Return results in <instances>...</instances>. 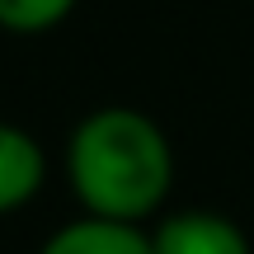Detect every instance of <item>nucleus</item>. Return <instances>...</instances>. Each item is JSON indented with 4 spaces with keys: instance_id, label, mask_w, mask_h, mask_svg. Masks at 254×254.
<instances>
[{
    "instance_id": "f257e3e1",
    "label": "nucleus",
    "mask_w": 254,
    "mask_h": 254,
    "mask_svg": "<svg viewBox=\"0 0 254 254\" xmlns=\"http://www.w3.org/2000/svg\"><path fill=\"white\" fill-rule=\"evenodd\" d=\"M66 170L85 212L113 221H141L170 193L174 155L165 132L146 113L99 109L71 132Z\"/></svg>"
},
{
    "instance_id": "f03ea898",
    "label": "nucleus",
    "mask_w": 254,
    "mask_h": 254,
    "mask_svg": "<svg viewBox=\"0 0 254 254\" xmlns=\"http://www.w3.org/2000/svg\"><path fill=\"white\" fill-rule=\"evenodd\" d=\"M151 250L155 254H250V240L231 217L207 212V207H189L155 226Z\"/></svg>"
},
{
    "instance_id": "7ed1b4c3",
    "label": "nucleus",
    "mask_w": 254,
    "mask_h": 254,
    "mask_svg": "<svg viewBox=\"0 0 254 254\" xmlns=\"http://www.w3.org/2000/svg\"><path fill=\"white\" fill-rule=\"evenodd\" d=\"M38 254H155L151 236L136 221H113V217H80L62 226Z\"/></svg>"
},
{
    "instance_id": "20e7f679",
    "label": "nucleus",
    "mask_w": 254,
    "mask_h": 254,
    "mask_svg": "<svg viewBox=\"0 0 254 254\" xmlns=\"http://www.w3.org/2000/svg\"><path fill=\"white\" fill-rule=\"evenodd\" d=\"M43 189V151L14 123H0V217L24 207Z\"/></svg>"
},
{
    "instance_id": "39448f33",
    "label": "nucleus",
    "mask_w": 254,
    "mask_h": 254,
    "mask_svg": "<svg viewBox=\"0 0 254 254\" xmlns=\"http://www.w3.org/2000/svg\"><path fill=\"white\" fill-rule=\"evenodd\" d=\"M75 0H0V28L9 33H43L71 14Z\"/></svg>"
}]
</instances>
